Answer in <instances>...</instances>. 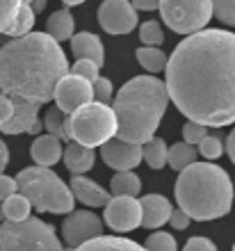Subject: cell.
Segmentation results:
<instances>
[{
  "label": "cell",
  "mask_w": 235,
  "mask_h": 251,
  "mask_svg": "<svg viewBox=\"0 0 235 251\" xmlns=\"http://www.w3.org/2000/svg\"><path fill=\"white\" fill-rule=\"evenodd\" d=\"M73 251H146V249L139 247L135 240L119 238V235H101V238H94L89 242H82Z\"/></svg>",
  "instance_id": "20"
},
{
  "label": "cell",
  "mask_w": 235,
  "mask_h": 251,
  "mask_svg": "<svg viewBox=\"0 0 235 251\" xmlns=\"http://www.w3.org/2000/svg\"><path fill=\"white\" fill-rule=\"evenodd\" d=\"M0 251H64V247L51 224L27 217L0 226Z\"/></svg>",
  "instance_id": "6"
},
{
  "label": "cell",
  "mask_w": 235,
  "mask_h": 251,
  "mask_svg": "<svg viewBox=\"0 0 235 251\" xmlns=\"http://www.w3.org/2000/svg\"><path fill=\"white\" fill-rule=\"evenodd\" d=\"M135 57H137V62L149 73H160V71H164V66H167V55H164L160 48H151V46L137 48Z\"/></svg>",
  "instance_id": "28"
},
{
  "label": "cell",
  "mask_w": 235,
  "mask_h": 251,
  "mask_svg": "<svg viewBox=\"0 0 235 251\" xmlns=\"http://www.w3.org/2000/svg\"><path fill=\"white\" fill-rule=\"evenodd\" d=\"M62 235H64L66 247L76 249L82 242L101 238L103 235V222L89 210H73L62 222Z\"/></svg>",
  "instance_id": "10"
},
{
  "label": "cell",
  "mask_w": 235,
  "mask_h": 251,
  "mask_svg": "<svg viewBox=\"0 0 235 251\" xmlns=\"http://www.w3.org/2000/svg\"><path fill=\"white\" fill-rule=\"evenodd\" d=\"M73 14L69 9H57V12L51 14V19L46 21V34L52 41H66L73 37Z\"/></svg>",
  "instance_id": "21"
},
{
  "label": "cell",
  "mask_w": 235,
  "mask_h": 251,
  "mask_svg": "<svg viewBox=\"0 0 235 251\" xmlns=\"http://www.w3.org/2000/svg\"><path fill=\"white\" fill-rule=\"evenodd\" d=\"M34 19H37V14L30 9V5H23L19 9V14H16V19L12 21V25L7 27L2 34H7V37H12V39H19V37H26V34L32 32L34 27Z\"/></svg>",
  "instance_id": "26"
},
{
  "label": "cell",
  "mask_w": 235,
  "mask_h": 251,
  "mask_svg": "<svg viewBox=\"0 0 235 251\" xmlns=\"http://www.w3.org/2000/svg\"><path fill=\"white\" fill-rule=\"evenodd\" d=\"M0 222H5V215H2V201H0Z\"/></svg>",
  "instance_id": "46"
},
{
  "label": "cell",
  "mask_w": 235,
  "mask_h": 251,
  "mask_svg": "<svg viewBox=\"0 0 235 251\" xmlns=\"http://www.w3.org/2000/svg\"><path fill=\"white\" fill-rule=\"evenodd\" d=\"M71 75H78V78H85L87 82H94L98 78V66L89 60H78L71 66Z\"/></svg>",
  "instance_id": "36"
},
{
  "label": "cell",
  "mask_w": 235,
  "mask_h": 251,
  "mask_svg": "<svg viewBox=\"0 0 235 251\" xmlns=\"http://www.w3.org/2000/svg\"><path fill=\"white\" fill-rule=\"evenodd\" d=\"M144 249L146 251H176L178 245H176V240L171 238L169 233L157 231V233H153V235H149Z\"/></svg>",
  "instance_id": "31"
},
{
  "label": "cell",
  "mask_w": 235,
  "mask_h": 251,
  "mask_svg": "<svg viewBox=\"0 0 235 251\" xmlns=\"http://www.w3.org/2000/svg\"><path fill=\"white\" fill-rule=\"evenodd\" d=\"M105 224L114 233H128L142 226V208L132 197H112L105 203Z\"/></svg>",
  "instance_id": "11"
},
{
  "label": "cell",
  "mask_w": 235,
  "mask_h": 251,
  "mask_svg": "<svg viewBox=\"0 0 235 251\" xmlns=\"http://www.w3.org/2000/svg\"><path fill=\"white\" fill-rule=\"evenodd\" d=\"M14 103V112L9 117L7 124L0 126V132L5 135H21V132H30L32 126L39 121V107L37 103H27L21 99H12Z\"/></svg>",
  "instance_id": "14"
},
{
  "label": "cell",
  "mask_w": 235,
  "mask_h": 251,
  "mask_svg": "<svg viewBox=\"0 0 235 251\" xmlns=\"http://www.w3.org/2000/svg\"><path fill=\"white\" fill-rule=\"evenodd\" d=\"M167 105L169 96L160 78H131L119 89L112 103V112L117 117V137L128 144H146L151 137H156Z\"/></svg>",
  "instance_id": "3"
},
{
  "label": "cell",
  "mask_w": 235,
  "mask_h": 251,
  "mask_svg": "<svg viewBox=\"0 0 235 251\" xmlns=\"http://www.w3.org/2000/svg\"><path fill=\"white\" fill-rule=\"evenodd\" d=\"M131 5L135 9H142V12H153V9H157L160 0H132Z\"/></svg>",
  "instance_id": "41"
},
{
  "label": "cell",
  "mask_w": 235,
  "mask_h": 251,
  "mask_svg": "<svg viewBox=\"0 0 235 251\" xmlns=\"http://www.w3.org/2000/svg\"><path fill=\"white\" fill-rule=\"evenodd\" d=\"M30 208H32L30 201L16 192V194H12L9 199L2 201V215H5V222H23V219L30 217Z\"/></svg>",
  "instance_id": "27"
},
{
  "label": "cell",
  "mask_w": 235,
  "mask_h": 251,
  "mask_svg": "<svg viewBox=\"0 0 235 251\" xmlns=\"http://www.w3.org/2000/svg\"><path fill=\"white\" fill-rule=\"evenodd\" d=\"M160 16L167 27L178 34H194L212 19L210 0H160Z\"/></svg>",
  "instance_id": "8"
},
{
  "label": "cell",
  "mask_w": 235,
  "mask_h": 251,
  "mask_svg": "<svg viewBox=\"0 0 235 251\" xmlns=\"http://www.w3.org/2000/svg\"><path fill=\"white\" fill-rule=\"evenodd\" d=\"M7 162H9V149H7V144L0 139V174L5 172Z\"/></svg>",
  "instance_id": "42"
},
{
  "label": "cell",
  "mask_w": 235,
  "mask_h": 251,
  "mask_svg": "<svg viewBox=\"0 0 235 251\" xmlns=\"http://www.w3.org/2000/svg\"><path fill=\"white\" fill-rule=\"evenodd\" d=\"M183 137H185V144L196 146L203 137H208V128L201 124H194V121H187L183 126Z\"/></svg>",
  "instance_id": "35"
},
{
  "label": "cell",
  "mask_w": 235,
  "mask_h": 251,
  "mask_svg": "<svg viewBox=\"0 0 235 251\" xmlns=\"http://www.w3.org/2000/svg\"><path fill=\"white\" fill-rule=\"evenodd\" d=\"M14 180H16V192L26 197L30 205L39 212H52V215L73 212L76 199L71 190L48 167H26Z\"/></svg>",
  "instance_id": "5"
},
{
  "label": "cell",
  "mask_w": 235,
  "mask_h": 251,
  "mask_svg": "<svg viewBox=\"0 0 235 251\" xmlns=\"http://www.w3.org/2000/svg\"><path fill=\"white\" fill-rule=\"evenodd\" d=\"M69 73L66 55L46 32H30L0 48V94L44 105Z\"/></svg>",
  "instance_id": "2"
},
{
  "label": "cell",
  "mask_w": 235,
  "mask_h": 251,
  "mask_svg": "<svg viewBox=\"0 0 235 251\" xmlns=\"http://www.w3.org/2000/svg\"><path fill=\"white\" fill-rule=\"evenodd\" d=\"M62 2H64L66 7H76V5H82L85 0H62Z\"/></svg>",
  "instance_id": "45"
},
{
  "label": "cell",
  "mask_w": 235,
  "mask_h": 251,
  "mask_svg": "<svg viewBox=\"0 0 235 251\" xmlns=\"http://www.w3.org/2000/svg\"><path fill=\"white\" fill-rule=\"evenodd\" d=\"M196 146H199V151H196V153H201L206 160H217V158H219V155L224 153L222 139L215 137V135H208V137H203Z\"/></svg>",
  "instance_id": "33"
},
{
  "label": "cell",
  "mask_w": 235,
  "mask_h": 251,
  "mask_svg": "<svg viewBox=\"0 0 235 251\" xmlns=\"http://www.w3.org/2000/svg\"><path fill=\"white\" fill-rule=\"evenodd\" d=\"M44 128L48 130V135H52L59 142H69L71 139V124H69V114H64L57 107H51L44 117Z\"/></svg>",
  "instance_id": "23"
},
{
  "label": "cell",
  "mask_w": 235,
  "mask_h": 251,
  "mask_svg": "<svg viewBox=\"0 0 235 251\" xmlns=\"http://www.w3.org/2000/svg\"><path fill=\"white\" fill-rule=\"evenodd\" d=\"M189 222H192V219H189L187 215H185V212L181 210V208H176V210H171V215H169V224L174 226L176 231H185V228L189 226Z\"/></svg>",
  "instance_id": "39"
},
{
  "label": "cell",
  "mask_w": 235,
  "mask_h": 251,
  "mask_svg": "<svg viewBox=\"0 0 235 251\" xmlns=\"http://www.w3.org/2000/svg\"><path fill=\"white\" fill-rule=\"evenodd\" d=\"M139 39H142L144 46L157 48L164 41L160 23H157V21H146V23H142V27H139Z\"/></svg>",
  "instance_id": "29"
},
{
  "label": "cell",
  "mask_w": 235,
  "mask_h": 251,
  "mask_svg": "<svg viewBox=\"0 0 235 251\" xmlns=\"http://www.w3.org/2000/svg\"><path fill=\"white\" fill-rule=\"evenodd\" d=\"M12 112H14V103H12V99H9V96H5V94H0V126L9 121Z\"/></svg>",
  "instance_id": "40"
},
{
  "label": "cell",
  "mask_w": 235,
  "mask_h": 251,
  "mask_svg": "<svg viewBox=\"0 0 235 251\" xmlns=\"http://www.w3.org/2000/svg\"><path fill=\"white\" fill-rule=\"evenodd\" d=\"M12 194H16V180H14L12 176H5V174H0V201L9 199Z\"/></svg>",
  "instance_id": "38"
},
{
  "label": "cell",
  "mask_w": 235,
  "mask_h": 251,
  "mask_svg": "<svg viewBox=\"0 0 235 251\" xmlns=\"http://www.w3.org/2000/svg\"><path fill=\"white\" fill-rule=\"evenodd\" d=\"M142 190V180L132 172H117L110 180V197H137Z\"/></svg>",
  "instance_id": "22"
},
{
  "label": "cell",
  "mask_w": 235,
  "mask_h": 251,
  "mask_svg": "<svg viewBox=\"0 0 235 251\" xmlns=\"http://www.w3.org/2000/svg\"><path fill=\"white\" fill-rule=\"evenodd\" d=\"M167 96L187 121L206 128L235 124V34L199 30L187 34L164 66Z\"/></svg>",
  "instance_id": "1"
},
{
  "label": "cell",
  "mask_w": 235,
  "mask_h": 251,
  "mask_svg": "<svg viewBox=\"0 0 235 251\" xmlns=\"http://www.w3.org/2000/svg\"><path fill=\"white\" fill-rule=\"evenodd\" d=\"M52 99L57 100V110H62L64 114H73L78 107H82L94 100L92 82H87L85 78H78V75L66 73L64 78L57 82V87H55Z\"/></svg>",
  "instance_id": "12"
},
{
  "label": "cell",
  "mask_w": 235,
  "mask_h": 251,
  "mask_svg": "<svg viewBox=\"0 0 235 251\" xmlns=\"http://www.w3.org/2000/svg\"><path fill=\"white\" fill-rule=\"evenodd\" d=\"M62 158H64L66 169L73 176H85L96 162V153H94V149L71 142V144H66V149H62Z\"/></svg>",
  "instance_id": "18"
},
{
  "label": "cell",
  "mask_w": 235,
  "mask_h": 251,
  "mask_svg": "<svg viewBox=\"0 0 235 251\" xmlns=\"http://www.w3.org/2000/svg\"><path fill=\"white\" fill-rule=\"evenodd\" d=\"M69 124H71V139L87 149L103 146L107 139L117 137V117L112 107L96 100L69 114Z\"/></svg>",
  "instance_id": "7"
},
{
  "label": "cell",
  "mask_w": 235,
  "mask_h": 251,
  "mask_svg": "<svg viewBox=\"0 0 235 251\" xmlns=\"http://www.w3.org/2000/svg\"><path fill=\"white\" fill-rule=\"evenodd\" d=\"M212 2V16L219 23L235 27V0H210Z\"/></svg>",
  "instance_id": "30"
},
{
  "label": "cell",
  "mask_w": 235,
  "mask_h": 251,
  "mask_svg": "<svg viewBox=\"0 0 235 251\" xmlns=\"http://www.w3.org/2000/svg\"><path fill=\"white\" fill-rule=\"evenodd\" d=\"M101 155H103L105 165L112 167V169L131 172L142 162V146L128 144V142H121L119 137H112L101 146Z\"/></svg>",
  "instance_id": "13"
},
{
  "label": "cell",
  "mask_w": 235,
  "mask_h": 251,
  "mask_svg": "<svg viewBox=\"0 0 235 251\" xmlns=\"http://www.w3.org/2000/svg\"><path fill=\"white\" fill-rule=\"evenodd\" d=\"M167 149L162 137H151L146 144H142V160L151 169H162L167 165Z\"/></svg>",
  "instance_id": "24"
},
{
  "label": "cell",
  "mask_w": 235,
  "mask_h": 251,
  "mask_svg": "<svg viewBox=\"0 0 235 251\" xmlns=\"http://www.w3.org/2000/svg\"><path fill=\"white\" fill-rule=\"evenodd\" d=\"M192 162H196L194 146L185 144V142H176L171 149H167V165H169L174 172L181 174L185 167H189Z\"/></svg>",
  "instance_id": "25"
},
{
  "label": "cell",
  "mask_w": 235,
  "mask_h": 251,
  "mask_svg": "<svg viewBox=\"0 0 235 251\" xmlns=\"http://www.w3.org/2000/svg\"><path fill=\"white\" fill-rule=\"evenodd\" d=\"M46 5H48V0H32V2H30V9H32L34 14H39L46 9Z\"/></svg>",
  "instance_id": "44"
},
{
  "label": "cell",
  "mask_w": 235,
  "mask_h": 251,
  "mask_svg": "<svg viewBox=\"0 0 235 251\" xmlns=\"http://www.w3.org/2000/svg\"><path fill=\"white\" fill-rule=\"evenodd\" d=\"M226 153H229L231 162H233V165H235V128H233V130H231L229 139H226Z\"/></svg>",
  "instance_id": "43"
},
{
  "label": "cell",
  "mask_w": 235,
  "mask_h": 251,
  "mask_svg": "<svg viewBox=\"0 0 235 251\" xmlns=\"http://www.w3.org/2000/svg\"><path fill=\"white\" fill-rule=\"evenodd\" d=\"M98 25L107 34H128L137 27V9L131 0H105L98 7Z\"/></svg>",
  "instance_id": "9"
},
{
  "label": "cell",
  "mask_w": 235,
  "mask_h": 251,
  "mask_svg": "<svg viewBox=\"0 0 235 251\" xmlns=\"http://www.w3.org/2000/svg\"><path fill=\"white\" fill-rule=\"evenodd\" d=\"M21 7H23V0H0V32H5L12 25Z\"/></svg>",
  "instance_id": "32"
},
{
  "label": "cell",
  "mask_w": 235,
  "mask_h": 251,
  "mask_svg": "<svg viewBox=\"0 0 235 251\" xmlns=\"http://www.w3.org/2000/svg\"><path fill=\"white\" fill-rule=\"evenodd\" d=\"M30 2H32V0H23V5H30Z\"/></svg>",
  "instance_id": "47"
},
{
  "label": "cell",
  "mask_w": 235,
  "mask_h": 251,
  "mask_svg": "<svg viewBox=\"0 0 235 251\" xmlns=\"http://www.w3.org/2000/svg\"><path fill=\"white\" fill-rule=\"evenodd\" d=\"M183 251H217V247L208 238H189Z\"/></svg>",
  "instance_id": "37"
},
{
  "label": "cell",
  "mask_w": 235,
  "mask_h": 251,
  "mask_svg": "<svg viewBox=\"0 0 235 251\" xmlns=\"http://www.w3.org/2000/svg\"><path fill=\"white\" fill-rule=\"evenodd\" d=\"M139 208H142V226H146V228H160L162 224H167L171 210H174L169 199H164L162 194H146V197H142Z\"/></svg>",
  "instance_id": "16"
},
{
  "label": "cell",
  "mask_w": 235,
  "mask_h": 251,
  "mask_svg": "<svg viewBox=\"0 0 235 251\" xmlns=\"http://www.w3.org/2000/svg\"><path fill=\"white\" fill-rule=\"evenodd\" d=\"M32 160L37 167H52L62 160V142L52 135H41L32 142Z\"/></svg>",
  "instance_id": "19"
},
{
  "label": "cell",
  "mask_w": 235,
  "mask_h": 251,
  "mask_svg": "<svg viewBox=\"0 0 235 251\" xmlns=\"http://www.w3.org/2000/svg\"><path fill=\"white\" fill-rule=\"evenodd\" d=\"M178 208L196 222L219 219L233 205V180L222 167L210 162H192L178 174L174 185Z\"/></svg>",
  "instance_id": "4"
},
{
  "label": "cell",
  "mask_w": 235,
  "mask_h": 251,
  "mask_svg": "<svg viewBox=\"0 0 235 251\" xmlns=\"http://www.w3.org/2000/svg\"><path fill=\"white\" fill-rule=\"evenodd\" d=\"M71 53L78 60H89L101 69L105 62V48L103 41L98 39L94 32H78L71 37Z\"/></svg>",
  "instance_id": "17"
},
{
  "label": "cell",
  "mask_w": 235,
  "mask_h": 251,
  "mask_svg": "<svg viewBox=\"0 0 235 251\" xmlns=\"http://www.w3.org/2000/svg\"><path fill=\"white\" fill-rule=\"evenodd\" d=\"M92 96L96 103H103V105H110L112 100V82L107 78H101L98 75L92 82Z\"/></svg>",
  "instance_id": "34"
},
{
  "label": "cell",
  "mask_w": 235,
  "mask_h": 251,
  "mask_svg": "<svg viewBox=\"0 0 235 251\" xmlns=\"http://www.w3.org/2000/svg\"><path fill=\"white\" fill-rule=\"evenodd\" d=\"M233 251H235V245H233Z\"/></svg>",
  "instance_id": "48"
},
{
  "label": "cell",
  "mask_w": 235,
  "mask_h": 251,
  "mask_svg": "<svg viewBox=\"0 0 235 251\" xmlns=\"http://www.w3.org/2000/svg\"><path fill=\"white\" fill-rule=\"evenodd\" d=\"M69 190H71L73 199H78L80 203L89 205V208H103L112 199L110 192L98 185L96 180L87 178V176H73Z\"/></svg>",
  "instance_id": "15"
}]
</instances>
